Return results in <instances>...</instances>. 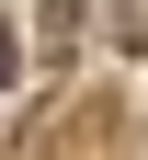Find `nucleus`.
<instances>
[{"label":"nucleus","instance_id":"f257e3e1","mask_svg":"<svg viewBox=\"0 0 148 160\" xmlns=\"http://www.w3.org/2000/svg\"><path fill=\"white\" fill-rule=\"evenodd\" d=\"M12 80H23V57H12V23H0V92H12Z\"/></svg>","mask_w":148,"mask_h":160}]
</instances>
